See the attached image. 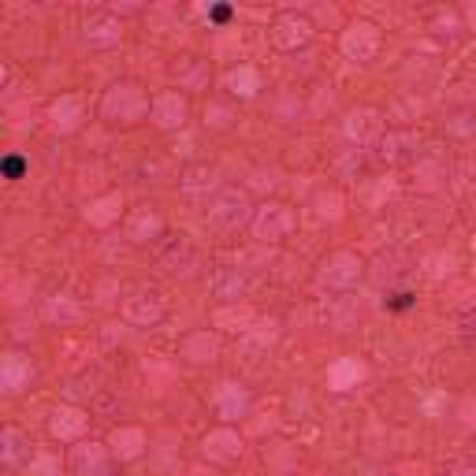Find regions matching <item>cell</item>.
Returning <instances> with one entry per match:
<instances>
[{
	"instance_id": "obj_1",
	"label": "cell",
	"mask_w": 476,
	"mask_h": 476,
	"mask_svg": "<svg viewBox=\"0 0 476 476\" xmlns=\"http://www.w3.org/2000/svg\"><path fill=\"white\" fill-rule=\"evenodd\" d=\"M23 171H26V160H23V157H15V153L4 157V175H8V179H19Z\"/></svg>"
},
{
	"instance_id": "obj_2",
	"label": "cell",
	"mask_w": 476,
	"mask_h": 476,
	"mask_svg": "<svg viewBox=\"0 0 476 476\" xmlns=\"http://www.w3.org/2000/svg\"><path fill=\"white\" fill-rule=\"evenodd\" d=\"M209 15L216 19V23H227V19H231L235 12H231V8H223V4H220V8H212V12H209Z\"/></svg>"
},
{
	"instance_id": "obj_3",
	"label": "cell",
	"mask_w": 476,
	"mask_h": 476,
	"mask_svg": "<svg viewBox=\"0 0 476 476\" xmlns=\"http://www.w3.org/2000/svg\"><path fill=\"white\" fill-rule=\"evenodd\" d=\"M391 309H406V306H413V294H395V301H387Z\"/></svg>"
}]
</instances>
